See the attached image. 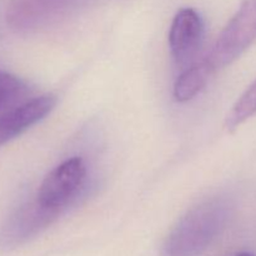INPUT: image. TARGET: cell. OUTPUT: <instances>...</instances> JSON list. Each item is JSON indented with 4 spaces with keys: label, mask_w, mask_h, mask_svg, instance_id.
<instances>
[{
    "label": "cell",
    "mask_w": 256,
    "mask_h": 256,
    "mask_svg": "<svg viewBox=\"0 0 256 256\" xmlns=\"http://www.w3.org/2000/svg\"><path fill=\"white\" fill-rule=\"evenodd\" d=\"M232 205L224 196H214L188 210L172 226L160 256H202L225 229Z\"/></svg>",
    "instance_id": "obj_1"
},
{
    "label": "cell",
    "mask_w": 256,
    "mask_h": 256,
    "mask_svg": "<svg viewBox=\"0 0 256 256\" xmlns=\"http://www.w3.org/2000/svg\"><path fill=\"white\" fill-rule=\"evenodd\" d=\"M256 42V0H242L205 60L216 72L239 59Z\"/></svg>",
    "instance_id": "obj_2"
},
{
    "label": "cell",
    "mask_w": 256,
    "mask_h": 256,
    "mask_svg": "<svg viewBox=\"0 0 256 256\" xmlns=\"http://www.w3.org/2000/svg\"><path fill=\"white\" fill-rule=\"evenodd\" d=\"M85 176L86 166L82 158L65 160L44 178L36 200L44 206L62 212L82 189Z\"/></svg>",
    "instance_id": "obj_3"
},
{
    "label": "cell",
    "mask_w": 256,
    "mask_h": 256,
    "mask_svg": "<svg viewBox=\"0 0 256 256\" xmlns=\"http://www.w3.org/2000/svg\"><path fill=\"white\" fill-rule=\"evenodd\" d=\"M60 212L49 209L39 202L20 206L0 228V249L12 250L34 239L58 219Z\"/></svg>",
    "instance_id": "obj_4"
},
{
    "label": "cell",
    "mask_w": 256,
    "mask_h": 256,
    "mask_svg": "<svg viewBox=\"0 0 256 256\" xmlns=\"http://www.w3.org/2000/svg\"><path fill=\"white\" fill-rule=\"evenodd\" d=\"M204 22L196 10L180 9L174 16L169 32V48L174 62L186 66L199 52L204 40Z\"/></svg>",
    "instance_id": "obj_5"
},
{
    "label": "cell",
    "mask_w": 256,
    "mask_h": 256,
    "mask_svg": "<svg viewBox=\"0 0 256 256\" xmlns=\"http://www.w3.org/2000/svg\"><path fill=\"white\" fill-rule=\"evenodd\" d=\"M75 0H10L8 25L16 32H30L49 24Z\"/></svg>",
    "instance_id": "obj_6"
},
{
    "label": "cell",
    "mask_w": 256,
    "mask_h": 256,
    "mask_svg": "<svg viewBox=\"0 0 256 256\" xmlns=\"http://www.w3.org/2000/svg\"><path fill=\"white\" fill-rule=\"evenodd\" d=\"M56 105V98L45 94L0 112V146L42 122Z\"/></svg>",
    "instance_id": "obj_7"
},
{
    "label": "cell",
    "mask_w": 256,
    "mask_h": 256,
    "mask_svg": "<svg viewBox=\"0 0 256 256\" xmlns=\"http://www.w3.org/2000/svg\"><path fill=\"white\" fill-rule=\"evenodd\" d=\"M214 74L206 60H202L198 64L188 66L175 80L172 88L174 99L179 102H186L196 96Z\"/></svg>",
    "instance_id": "obj_8"
},
{
    "label": "cell",
    "mask_w": 256,
    "mask_h": 256,
    "mask_svg": "<svg viewBox=\"0 0 256 256\" xmlns=\"http://www.w3.org/2000/svg\"><path fill=\"white\" fill-rule=\"evenodd\" d=\"M256 114V79L232 105L225 119V129L234 132Z\"/></svg>",
    "instance_id": "obj_9"
},
{
    "label": "cell",
    "mask_w": 256,
    "mask_h": 256,
    "mask_svg": "<svg viewBox=\"0 0 256 256\" xmlns=\"http://www.w3.org/2000/svg\"><path fill=\"white\" fill-rule=\"evenodd\" d=\"M26 85L19 78L0 72V112L14 108L26 94Z\"/></svg>",
    "instance_id": "obj_10"
},
{
    "label": "cell",
    "mask_w": 256,
    "mask_h": 256,
    "mask_svg": "<svg viewBox=\"0 0 256 256\" xmlns=\"http://www.w3.org/2000/svg\"><path fill=\"white\" fill-rule=\"evenodd\" d=\"M235 256H256V255L252 254V252H240V254H238Z\"/></svg>",
    "instance_id": "obj_11"
}]
</instances>
